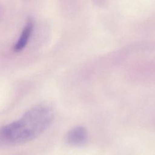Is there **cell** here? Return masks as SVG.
Returning <instances> with one entry per match:
<instances>
[{
    "label": "cell",
    "instance_id": "1",
    "mask_svg": "<svg viewBox=\"0 0 155 155\" xmlns=\"http://www.w3.org/2000/svg\"><path fill=\"white\" fill-rule=\"evenodd\" d=\"M53 119V112L49 107H34L20 119L0 128V143L12 145L30 141L48 128Z\"/></svg>",
    "mask_w": 155,
    "mask_h": 155
},
{
    "label": "cell",
    "instance_id": "2",
    "mask_svg": "<svg viewBox=\"0 0 155 155\" xmlns=\"http://www.w3.org/2000/svg\"><path fill=\"white\" fill-rule=\"evenodd\" d=\"M88 139L86 129L81 126H78L71 129L65 136L66 142L74 147H79L84 145Z\"/></svg>",
    "mask_w": 155,
    "mask_h": 155
},
{
    "label": "cell",
    "instance_id": "3",
    "mask_svg": "<svg viewBox=\"0 0 155 155\" xmlns=\"http://www.w3.org/2000/svg\"><path fill=\"white\" fill-rule=\"evenodd\" d=\"M34 27V22L32 19H28L27 21L21 35L13 47L14 51L18 52L23 50L28 43V41L31 35Z\"/></svg>",
    "mask_w": 155,
    "mask_h": 155
}]
</instances>
